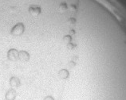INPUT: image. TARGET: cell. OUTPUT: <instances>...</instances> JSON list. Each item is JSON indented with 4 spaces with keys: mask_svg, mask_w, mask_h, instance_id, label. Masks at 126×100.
<instances>
[{
    "mask_svg": "<svg viewBox=\"0 0 126 100\" xmlns=\"http://www.w3.org/2000/svg\"><path fill=\"white\" fill-rule=\"evenodd\" d=\"M16 95H17V92H16L15 90L11 88L6 91L5 95V99L6 100H15L16 98Z\"/></svg>",
    "mask_w": 126,
    "mask_h": 100,
    "instance_id": "obj_4",
    "label": "cell"
},
{
    "mask_svg": "<svg viewBox=\"0 0 126 100\" xmlns=\"http://www.w3.org/2000/svg\"><path fill=\"white\" fill-rule=\"evenodd\" d=\"M44 100H54V99L53 98L51 95H48V96H46V97H45Z\"/></svg>",
    "mask_w": 126,
    "mask_h": 100,
    "instance_id": "obj_6",
    "label": "cell"
},
{
    "mask_svg": "<svg viewBox=\"0 0 126 100\" xmlns=\"http://www.w3.org/2000/svg\"><path fill=\"white\" fill-rule=\"evenodd\" d=\"M18 54H19V51L18 49H16L15 48H11L7 51L6 57H7L9 61L15 62L18 60Z\"/></svg>",
    "mask_w": 126,
    "mask_h": 100,
    "instance_id": "obj_1",
    "label": "cell"
},
{
    "mask_svg": "<svg viewBox=\"0 0 126 100\" xmlns=\"http://www.w3.org/2000/svg\"><path fill=\"white\" fill-rule=\"evenodd\" d=\"M59 74V77H60L61 79H67L68 76H69V72L67 71L66 69H61L60 71H59L58 72Z\"/></svg>",
    "mask_w": 126,
    "mask_h": 100,
    "instance_id": "obj_5",
    "label": "cell"
},
{
    "mask_svg": "<svg viewBox=\"0 0 126 100\" xmlns=\"http://www.w3.org/2000/svg\"><path fill=\"white\" fill-rule=\"evenodd\" d=\"M31 58L30 53L26 50H20L18 54V60L21 62H28Z\"/></svg>",
    "mask_w": 126,
    "mask_h": 100,
    "instance_id": "obj_2",
    "label": "cell"
},
{
    "mask_svg": "<svg viewBox=\"0 0 126 100\" xmlns=\"http://www.w3.org/2000/svg\"><path fill=\"white\" fill-rule=\"evenodd\" d=\"M9 83H10V86L11 87V88L15 89V88H18V87H20L21 81L17 76H12V77H11V79H10Z\"/></svg>",
    "mask_w": 126,
    "mask_h": 100,
    "instance_id": "obj_3",
    "label": "cell"
}]
</instances>
